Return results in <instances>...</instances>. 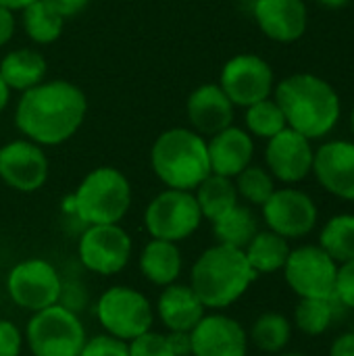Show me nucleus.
Returning a JSON list of instances; mask_svg holds the SVG:
<instances>
[{
    "label": "nucleus",
    "mask_w": 354,
    "mask_h": 356,
    "mask_svg": "<svg viewBox=\"0 0 354 356\" xmlns=\"http://www.w3.org/2000/svg\"><path fill=\"white\" fill-rule=\"evenodd\" d=\"M8 100H10V90H8V86L4 83L2 75H0V113L8 106Z\"/></svg>",
    "instance_id": "nucleus-43"
},
{
    "label": "nucleus",
    "mask_w": 354,
    "mask_h": 356,
    "mask_svg": "<svg viewBox=\"0 0 354 356\" xmlns=\"http://www.w3.org/2000/svg\"><path fill=\"white\" fill-rule=\"evenodd\" d=\"M280 356H307V355H303V353H286V355H280Z\"/></svg>",
    "instance_id": "nucleus-45"
},
{
    "label": "nucleus",
    "mask_w": 354,
    "mask_h": 356,
    "mask_svg": "<svg viewBox=\"0 0 354 356\" xmlns=\"http://www.w3.org/2000/svg\"><path fill=\"white\" fill-rule=\"evenodd\" d=\"M261 211L267 227L286 240L309 236L319 219L315 200L307 192L296 188H275Z\"/></svg>",
    "instance_id": "nucleus-12"
},
{
    "label": "nucleus",
    "mask_w": 354,
    "mask_h": 356,
    "mask_svg": "<svg viewBox=\"0 0 354 356\" xmlns=\"http://www.w3.org/2000/svg\"><path fill=\"white\" fill-rule=\"evenodd\" d=\"M0 179L17 192H35L48 179V156L40 144L23 138L0 148Z\"/></svg>",
    "instance_id": "nucleus-14"
},
{
    "label": "nucleus",
    "mask_w": 354,
    "mask_h": 356,
    "mask_svg": "<svg viewBox=\"0 0 354 356\" xmlns=\"http://www.w3.org/2000/svg\"><path fill=\"white\" fill-rule=\"evenodd\" d=\"M252 15L261 31L280 44L300 40L309 27L305 0H255Z\"/></svg>",
    "instance_id": "nucleus-18"
},
{
    "label": "nucleus",
    "mask_w": 354,
    "mask_h": 356,
    "mask_svg": "<svg viewBox=\"0 0 354 356\" xmlns=\"http://www.w3.org/2000/svg\"><path fill=\"white\" fill-rule=\"evenodd\" d=\"M334 298H300L294 311V325L307 336H321L336 319Z\"/></svg>",
    "instance_id": "nucleus-30"
},
{
    "label": "nucleus",
    "mask_w": 354,
    "mask_h": 356,
    "mask_svg": "<svg viewBox=\"0 0 354 356\" xmlns=\"http://www.w3.org/2000/svg\"><path fill=\"white\" fill-rule=\"evenodd\" d=\"M79 356H129V344L115 336L102 334L86 340Z\"/></svg>",
    "instance_id": "nucleus-34"
},
{
    "label": "nucleus",
    "mask_w": 354,
    "mask_h": 356,
    "mask_svg": "<svg viewBox=\"0 0 354 356\" xmlns=\"http://www.w3.org/2000/svg\"><path fill=\"white\" fill-rule=\"evenodd\" d=\"M207 148H209L211 173L215 175L234 179L248 165H252L255 142H252V136L242 127L230 125L221 129L219 134L211 136V140L207 142Z\"/></svg>",
    "instance_id": "nucleus-20"
},
{
    "label": "nucleus",
    "mask_w": 354,
    "mask_h": 356,
    "mask_svg": "<svg viewBox=\"0 0 354 356\" xmlns=\"http://www.w3.org/2000/svg\"><path fill=\"white\" fill-rule=\"evenodd\" d=\"M31 2H35V0H0V6H4V8H8V10L15 13V10H23Z\"/></svg>",
    "instance_id": "nucleus-42"
},
{
    "label": "nucleus",
    "mask_w": 354,
    "mask_h": 356,
    "mask_svg": "<svg viewBox=\"0 0 354 356\" xmlns=\"http://www.w3.org/2000/svg\"><path fill=\"white\" fill-rule=\"evenodd\" d=\"M150 165L167 188L194 192L211 175L207 140L194 129L171 127L154 140Z\"/></svg>",
    "instance_id": "nucleus-4"
},
{
    "label": "nucleus",
    "mask_w": 354,
    "mask_h": 356,
    "mask_svg": "<svg viewBox=\"0 0 354 356\" xmlns=\"http://www.w3.org/2000/svg\"><path fill=\"white\" fill-rule=\"evenodd\" d=\"M192 356H246L248 334L240 321L215 313L204 315L190 332Z\"/></svg>",
    "instance_id": "nucleus-16"
},
{
    "label": "nucleus",
    "mask_w": 354,
    "mask_h": 356,
    "mask_svg": "<svg viewBox=\"0 0 354 356\" xmlns=\"http://www.w3.org/2000/svg\"><path fill=\"white\" fill-rule=\"evenodd\" d=\"M219 86L234 106L246 108L259 100L271 98L275 75L265 58L257 54H236L223 65Z\"/></svg>",
    "instance_id": "nucleus-10"
},
{
    "label": "nucleus",
    "mask_w": 354,
    "mask_h": 356,
    "mask_svg": "<svg viewBox=\"0 0 354 356\" xmlns=\"http://www.w3.org/2000/svg\"><path fill=\"white\" fill-rule=\"evenodd\" d=\"M127 344H129V356H175L169 346L167 336L156 332H146Z\"/></svg>",
    "instance_id": "nucleus-33"
},
{
    "label": "nucleus",
    "mask_w": 354,
    "mask_h": 356,
    "mask_svg": "<svg viewBox=\"0 0 354 356\" xmlns=\"http://www.w3.org/2000/svg\"><path fill=\"white\" fill-rule=\"evenodd\" d=\"M313 175L332 196L354 200V142L332 140L315 150Z\"/></svg>",
    "instance_id": "nucleus-17"
},
{
    "label": "nucleus",
    "mask_w": 354,
    "mask_h": 356,
    "mask_svg": "<svg viewBox=\"0 0 354 356\" xmlns=\"http://www.w3.org/2000/svg\"><path fill=\"white\" fill-rule=\"evenodd\" d=\"M65 27V17L50 6L46 0H35L23 8V29L27 38L35 44H52L61 38Z\"/></svg>",
    "instance_id": "nucleus-27"
},
{
    "label": "nucleus",
    "mask_w": 354,
    "mask_h": 356,
    "mask_svg": "<svg viewBox=\"0 0 354 356\" xmlns=\"http://www.w3.org/2000/svg\"><path fill=\"white\" fill-rule=\"evenodd\" d=\"M25 340L33 356H79L86 344V330L75 313L52 305L33 313Z\"/></svg>",
    "instance_id": "nucleus-6"
},
{
    "label": "nucleus",
    "mask_w": 354,
    "mask_h": 356,
    "mask_svg": "<svg viewBox=\"0 0 354 356\" xmlns=\"http://www.w3.org/2000/svg\"><path fill=\"white\" fill-rule=\"evenodd\" d=\"M15 27H17V21H15L13 10L0 6V48L10 42V38L15 33Z\"/></svg>",
    "instance_id": "nucleus-40"
},
{
    "label": "nucleus",
    "mask_w": 354,
    "mask_h": 356,
    "mask_svg": "<svg viewBox=\"0 0 354 356\" xmlns=\"http://www.w3.org/2000/svg\"><path fill=\"white\" fill-rule=\"evenodd\" d=\"M330 356H354V332L338 336L330 348Z\"/></svg>",
    "instance_id": "nucleus-41"
},
{
    "label": "nucleus",
    "mask_w": 354,
    "mask_h": 356,
    "mask_svg": "<svg viewBox=\"0 0 354 356\" xmlns=\"http://www.w3.org/2000/svg\"><path fill=\"white\" fill-rule=\"evenodd\" d=\"M351 127H353V134H354V108H353V115H351Z\"/></svg>",
    "instance_id": "nucleus-46"
},
{
    "label": "nucleus",
    "mask_w": 354,
    "mask_h": 356,
    "mask_svg": "<svg viewBox=\"0 0 354 356\" xmlns=\"http://www.w3.org/2000/svg\"><path fill=\"white\" fill-rule=\"evenodd\" d=\"M88 113L83 90L67 79L42 81L21 94L15 125L40 146H58L73 138Z\"/></svg>",
    "instance_id": "nucleus-1"
},
{
    "label": "nucleus",
    "mask_w": 354,
    "mask_h": 356,
    "mask_svg": "<svg viewBox=\"0 0 354 356\" xmlns=\"http://www.w3.org/2000/svg\"><path fill=\"white\" fill-rule=\"evenodd\" d=\"M213 234L217 238V244L244 250L250 244V240L259 234L257 215L248 207L236 204L234 209H230L213 221Z\"/></svg>",
    "instance_id": "nucleus-25"
},
{
    "label": "nucleus",
    "mask_w": 354,
    "mask_h": 356,
    "mask_svg": "<svg viewBox=\"0 0 354 356\" xmlns=\"http://www.w3.org/2000/svg\"><path fill=\"white\" fill-rule=\"evenodd\" d=\"M167 340H169V346H171L175 356H192L190 332H169Z\"/></svg>",
    "instance_id": "nucleus-38"
},
{
    "label": "nucleus",
    "mask_w": 354,
    "mask_h": 356,
    "mask_svg": "<svg viewBox=\"0 0 354 356\" xmlns=\"http://www.w3.org/2000/svg\"><path fill=\"white\" fill-rule=\"evenodd\" d=\"M77 254L88 271L98 275H115L129 263L131 238L117 223L88 225L79 238Z\"/></svg>",
    "instance_id": "nucleus-13"
},
{
    "label": "nucleus",
    "mask_w": 354,
    "mask_h": 356,
    "mask_svg": "<svg viewBox=\"0 0 354 356\" xmlns=\"http://www.w3.org/2000/svg\"><path fill=\"white\" fill-rule=\"evenodd\" d=\"M273 98L280 104L290 129L305 138H325L340 121V96L330 81L313 73H294L273 88Z\"/></svg>",
    "instance_id": "nucleus-2"
},
{
    "label": "nucleus",
    "mask_w": 354,
    "mask_h": 356,
    "mask_svg": "<svg viewBox=\"0 0 354 356\" xmlns=\"http://www.w3.org/2000/svg\"><path fill=\"white\" fill-rule=\"evenodd\" d=\"M290 250L292 248L286 238L277 236L271 229H265V232H259L250 240V244L244 248V254L252 271L257 275H265V273H275L284 269Z\"/></svg>",
    "instance_id": "nucleus-24"
},
{
    "label": "nucleus",
    "mask_w": 354,
    "mask_h": 356,
    "mask_svg": "<svg viewBox=\"0 0 354 356\" xmlns=\"http://www.w3.org/2000/svg\"><path fill=\"white\" fill-rule=\"evenodd\" d=\"M338 263L317 244L290 250L284 277L298 298H334Z\"/></svg>",
    "instance_id": "nucleus-9"
},
{
    "label": "nucleus",
    "mask_w": 354,
    "mask_h": 356,
    "mask_svg": "<svg viewBox=\"0 0 354 356\" xmlns=\"http://www.w3.org/2000/svg\"><path fill=\"white\" fill-rule=\"evenodd\" d=\"M50 6H54L65 19H69V17H75V15H79L86 6H88V2L90 0H46Z\"/></svg>",
    "instance_id": "nucleus-39"
},
{
    "label": "nucleus",
    "mask_w": 354,
    "mask_h": 356,
    "mask_svg": "<svg viewBox=\"0 0 354 356\" xmlns=\"http://www.w3.org/2000/svg\"><path fill=\"white\" fill-rule=\"evenodd\" d=\"M21 344L23 338L19 327L8 319H0V356H19Z\"/></svg>",
    "instance_id": "nucleus-37"
},
{
    "label": "nucleus",
    "mask_w": 354,
    "mask_h": 356,
    "mask_svg": "<svg viewBox=\"0 0 354 356\" xmlns=\"http://www.w3.org/2000/svg\"><path fill=\"white\" fill-rule=\"evenodd\" d=\"M313 159L315 150L311 140L290 127L267 140V171L282 184H298L307 179L313 173Z\"/></svg>",
    "instance_id": "nucleus-15"
},
{
    "label": "nucleus",
    "mask_w": 354,
    "mask_h": 356,
    "mask_svg": "<svg viewBox=\"0 0 354 356\" xmlns=\"http://www.w3.org/2000/svg\"><path fill=\"white\" fill-rule=\"evenodd\" d=\"M334 300L344 309H354V259L338 265Z\"/></svg>",
    "instance_id": "nucleus-35"
},
{
    "label": "nucleus",
    "mask_w": 354,
    "mask_h": 356,
    "mask_svg": "<svg viewBox=\"0 0 354 356\" xmlns=\"http://www.w3.org/2000/svg\"><path fill=\"white\" fill-rule=\"evenodd\" d=\"M234 179H236L234 184L238 190V198H244L248 204H255V207H263L269 200V196L275 192L273 175L265 167H259V165H248Z\"/></svg>",
    "instance_id": "nucleus-32"
},
{
    "label": "nucleus",
    "mask_w": 354,
    "mask_h": 356,
    "mask_svg": "<svg viewBox=\"0 0 354 356\" xmlns=\"http://www.w3.org/2000/svg\"><path fill=\"white\" fill-rule=\"evenodd\" d=\"M6 290L17 307L38 313L58 302L61 277L48 261L27 259L10 269Z\"/></svg>",
    "instance_id": "nucleus-11"
},
{
    "label": "nucleus",
    "mask_w": 354,
    "mask_h": 356,
    "mask_svg": "<svg viewBox=\"0 0 354 356\" xmlns=\"http://www.w3.org/2000/svg\"><path fill=\"white\" fill-rule=\"evenodd\" d=\"M131 207V186L115 167H98L90 171L71 198L65 211L86 225L119 223Z\"/></svg>",
    "instance_id": "nucleus-5"
},
{
    "label": "nucleus",
    "mask_w": 354,
    "mask_h": 356,
    "mask_svg": "<svg viewBox=\"0 0 354 356\" xmlns=\"http://www.w3.org/2000/svg\"><path fill=\"white\" fill-rule=\"evenodd\" d=\"M244 121H246V131L263 140H271L273 136H277L280 131L288 127L286 117L280 104L275 102V98H265L246 106Z\"/></svg>",
    "instance_id": "nucleus-31"
},
{
    "label": "nucleus",
    "mask_w": 354,
    "mask_h": 356,
    "mask_svg": "<svg viewBox=\"0 0 354 356\" xmlns=\"http://www.w3.org/2000/svg\"><path fill=\"white\" fill-rule=\"evenodd\" d=\"M61 307L69 309L71 313H79L83 311V307L88 305V290L81 282L77 280H61V294H58V302Z\"/></svg>",
    "instance_id": "nucleus-36"
},
{
    "label": "nucleus",
    "mask_w": 354,
    "mask_h": 356,
    "mask_svg": "<svg viewBox=\"0 0 354 356\" xmlns=\"http://www.w3.org/2000/svg\"><path fill=\"white\" fill-rule=\"evenodd\" d=\"M159 317L169 332H192L196 323L207 315L204 305L198 300L190 286L171 284L159 296Z\"/></svg>",
    "instance_id": "nucleus-21"
},
{
    "label": "nucleus",
    "mask_w": 354,
    "mask_h": 356,
    "mask_svg": "<svg viewBox=\"0 0 354 356\" xmlns=\"http://www.w3.org/2000/svg\"><path fill=\"white\" fill-rule=\"evenodd\" d=\"M194 198L198 202L202 219H209L213 223L238 204V190L232 177L211 173L198 184V188L194 190Z\"/></svg>",
    "instance_id": "nucleus-26"
},
{
    "label": "nucleus",
    "mask_w": 354,
    "mask_h": 356,
    "mask_svg": "<svg viewBox=\"0 0 354 356\" xmlns=\"http://www.w3.org/2000/svg\"><path fill=\"white\" fill-rule=\"evenodd\" d=\"M48 71L46 58L33 48H17L2 56L0 75L10 92H27L44 81Z\"/></svg>",
    "instance_id": "nucleus-22"
},
{
    "label": "nucleus",
    "mask_w": 354,
    "mask_h": 356,
    "mask_svg": "<svg viewBox=\"0 0 354 356\" xmlns=\"http://www.w3.org/2000/svg\"><path fill=\"white\" fill-rule=\"evenodd\" d=\"M96 315L100 325L108 336L131 342L134 338L150 332L154 313L148 298L127 286L108 288L96 307Z\"/></svg>",
    "instance_id": "nucleus-8"
},
{
    "label": "nucleus",
    "mask_w": 354,
    "mask_h": 356,
    "mask_svg": "<svg viewBox=\"0 0 354 356\" xmlns=\"http://www.w3.org/2000/svg\"><path fill=\"white\" fill-rule=\"evenodd\" d=\"M202 223V213L192 192L167 188L150 200L144 211V225L156 240L182 242Z\"/></svg>",
    "instance_id": "nucleus-7"
},
{
    "label": "nucleus",
    "mask_w": 354,
    "mask_h": 356,
    "mask_svg": "<svg viewBox=\"0 0 354 356\" xmlns=\"http://www.w3.org/2000/svg\"><path fill=\"white\" fill-rule=\"evenodd\" d=\"M257 277L244 250L215 244L196 259L190 273V288L204 309H225L240 300Z\"/></svg>",
    "instance_id": "nucleus-3"
},
{
    "label": "nucleus",
    "mask_w": 354,
    "mask_h": 356,
    "mask_svg": "<svg viewBox=\"0 0 354 356\" xmlns=\"http://www.w3.org/2000/svg\"><path fill=\"white\" fill-rule=\"evenodd\" d=\"M234 108L236 106L219 83L198 86L186 102L188 119L200 136H215L230 127L234 123Z\"/></svg>",
    "instance_id": "nucleus-19"
},
{
    "label": "nucleus",
    "mask_w": 354,
    "mask_h": 356,
    "mask_svg": "<svg viewBox=\"0 0 354 356\" xmlns=\"http://www.w3.org/2000/svg\"><path fill=\"white\" fill-rule=\"evenodd\" d=\"M140 271L154 286H171L182 273V252L175 242L152 238L140 254Z\"/></svg>",
    "instance_id": "nucleus-23"
},
{
    "label": "nucleus",
    "mask_w": 354,
    "mask_h": 356,
    "mask_svg": "<svg viewBox=\"0 0 354 356\" xmlns=\"http://www.w3.org/2000/svg\"><path fill=\"white\" fill-rule=\"evenodd\" d=\"M319 246L338 265L354 259V215L332 217L321 229Z\"/></svg>",
    "instance_id": "nucleus-29"
},
{
    "label": "nucleus",
    "mask_w": 354,
    "mask_h": 356,
    "mask_svg": "<svg viewBox=\"0 0 354 356\" xmlns=\"http://www.w3.org/2000/svg\"><path fill=\"white\" fill-rule=\"evenodd\" d=\"M292 338V323L282 313H263L250 330V342L263 353H282Z\"/></svg>",
    "instance_id": "nucleus-28"
},
{
    "label": "nucleus",
    "mask_w": 354,
    "mask_h": 356,
    "mask_svg": "<svg viewBox=\"0 0 354 356\" xmlns=\"http://www.w3.org/2000/svg\"><path fill=\"white\" fill-rule=\"evenodd\" d=\"M319 2L328 8H342V6H348L353 0H319Z\"/></svg>",
    "instance_id": "nucleus-44"
}]
</instances>
